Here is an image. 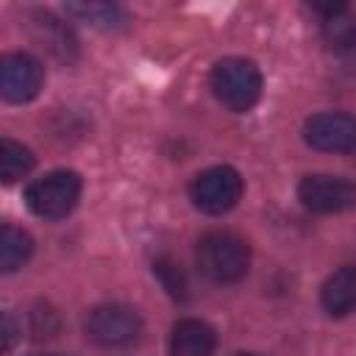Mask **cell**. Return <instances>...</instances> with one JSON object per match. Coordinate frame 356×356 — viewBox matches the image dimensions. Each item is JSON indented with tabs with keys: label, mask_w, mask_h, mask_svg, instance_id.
Wrapping results in <instances>:
<instances>
[{
	"label": "cell",
	"mask_w": 356,
	"mask_h": 356,
	"mask_svg": "<svg viewBox=\"0 0 356 356\" xmlns=\"http://www.w3.org/2000/svg\"><path fill=\"white\" fill-rule=\"evenodd\" d=\"M236 356H259V353H236Z\"/></svg>",
	"instance_id": "2e32d148"
},
{
	"label": "cell",
	"mask_w": 356,
	"mask_h": 356,
	"mask_svg": "<svg viewBox=\"0 0 356 356\" xmlns=\"http://www.w3.org/2000/svg\"><path fill=\"white\" fill-rule=\"evenodd\" d=\"M83 331L95 345L103 348H125L134 345L142 334V317L134 306L128 303H103L95 306L86 320H83Z\"/></svg>",
	"instance_id": "277c9868"
},
{
	"label": "cell",
	"mask_w": 356,
	"mask_h": 356,
	"mask_svg": "<svg viewBox=\"0 0 356 356\" xmlns=\"http://www.w3.org/2000/svg\"><path fill=\"white\" fill-rule=\"evenodd\" d=\"M67 14L92 25V28H100V31H117L125 25V11L114 3H70L67 6Z\"/></svg>",
	"instance_id": "4fadbf2b"
},
{
	"label": "cell",
	"mask_w": 356,
	"mask_h": 356,
	"mask_svg": "<svg viewBox=\"0 0 356 356\" xmlns=\"http://www.w3.org/2000/svg\"><path fill=\"white\" fill-rule=\"evenodd\" d=\"M81 200V175L72 170H50L31 181L25 189V203L36 217L61 220Z\"/></svg>",
	"instance_id": "3957f363"
},
{
	"label": "cell",
	"mask_w": 356,
	"mask_h": 356,
	"mask_svg": "<svg viewBox=\"0 0 356 356\" xmlns=\"http://www.w3.org/2000/svg\"><path fill=\"white\" fill-rule=\"evenodd\" d=\"M298 200L314 214H342L356 206V184L342 175L314 172L298 184Z\"/></svg>",
	"instance_id": "8992f818"
},
{
	"label": "cell",
	"mask_w": 356,
	"mask_h": 356,
	"mask_svg": "<svg viewBox=\"0 0 356 356\" xmlns=\"http://www.w3.org/2000/svg\"><path fill=\"white\" fill-rule=\"evenodd\" d=\"M217 348V334L209 323L186 317L170 331V356H211Z\"/></svg>",
	"instance_id": "9c48e42d"
},
{
	"label": "cell",
	"mask_w": 356,
	"mask_h": 356,
	"mask_svg": "<svg viewBox=\"0 0 356 356\" xmlns=\"http://www.w3.org/2000/svg\"><path fill=\"white\" fill-rule=\"evenodd\" d=\"M323 39L334 53L356 56V11L345 6L334 17L323 19Z\"/></svg>",
	"instance_id": "8fae6325"
},
{
	"label": "cell",
	"mask_w": 356,
	"mask_h": 356,
	"mask_svg": "<svg viewBox=\"0 0 356 356\" xmlns=\"http://www.w3.org/2000/svg\"><path fill=\"white\" fill-rule=\"evenodd\" d=\"M242 189V175L228 164H217L192 178L189 197L195 209H200L203 214H225L239 203Z\"/></svg>",
	"instance_id": "5b68a950"
},
{
	"label": "cell",
	"mask_w": 356,
	"mask_h": 356,
	"mask_svg": "<svg viewBox=\"0 0 356 356\" xmlns=\"http://www.w3.org/2000/svg\"><path fill=\"white\" fill-rule=\"evenodd\" d=\"M211 92L214 97L234 114H245L250 111L259 97H261V72L259 67L250 61V58H242V56H228V58H220L211 70Z\"/></svg>",
	"instance_id": "7a4b0ae2"
},
{
	"label": "cell",
	"mask_w": 356,
	"mask_h": 356,
	"mask_svg": "<svg viewBox=\"0 0 356 356\" xmlns=\"http://www.w3.org/2000/svg\"><path fill=\"white\" fill-rule=\"evenodd\" d=\"M156 275L161 278V284H164V289L172 295V298H178V300H184L186 298V281H184V275H181V270L172 264V261H167V259H161V261H156Z\"/></svg>",
	"instance_id": "9a60e30c"
},
{
	"label": "cell",
	"mask_w": 356,
	"mask_h": 356,
	"mask_svg": "<svg viewBox=\"0 0 356 356\" xmlns=\"http://www.w3.org/2000/svg\"><path fill=\"white\" fill-rule=\"evenodd\" d=\"M303 139L309 147L323 153H353L356 150V117L348 111H320L303 122Z\"/></svg>",
	"instance_id": "52a82bcc"
},
{
	"label": "cell",
	"mask_w": 356,
	"mask_h": 356,
	"mask_svg": "<svg viewBox=\"0 0 356 356\" xmlns=\"http://www.w3.org/2000/svg\"><path fill=\"white\" fill-rule=\"evenodd\" d=\"M33 164H36V159L25 145H19L14 139H0V178H3V184H14V181L25 178L33 170Z\"/></svg>",
	"instance_id": "5bb4252c"
},
{
	"label": "cell",
	"mask_w": 356,
	"mask_h": 356,
	"mask_svg": "<svg viewBox=\"0 0 356 356\" xmlns=\"http://www.w3.org/2000/svg\"><path fill=\"white\" fill-rule=\"evenodd\" d=\"M33 253V239L28 231L17 228V225H3L0 228V267L3 273H14L19 270Z\"/></svg>",
	"instance_id": "7c38bea8"
},
{
	"label": "cell",
	"mask_w": 356,
	"mask_h": 356,
	"mask_svg": "<svg viewBox=\"0 0 356 356\" xmlns=\"http://www.w3.org/2000/svg\"><path fill=\"white\" fill-rule=\"evenodd\" d=\"M320 303L331 317H348L356 312V264L331 273L320 289Z\"/></svg>",
	"instance_id": "30bf717a"
},
{
	"label": "cell",
	"mask_w": 356,
	"mask_h": 356,
	"mask_svg": "<svg viewBox=\"0 0 356 356\" xmlns=\"http://www.w3.org/2000/svg\"><path fill=\"white\" fill-rule=\"evenodd\" d=\"M44 83L42 61L31 53H8L0 61V95L8 103H28Z\"/></svg>",
	"instance_id": "ba28073f"
},
{
	"label": "cell",
	"mask_w": 356,
	"mask_h": 356,
	"mask_svg": "<svg viewBox=\"0 0 356 356\" xmlns=\"http://www.w3.org/2000/svg\"><path fill=\"white\" fill-rule=\"evenodd\" d=\"M195 264L203 278L214 284H234L250 267V248L234 231H209L197 239Z\"/></svg>",
	"instance_id": "6da1fadb"
}]
</instances>
